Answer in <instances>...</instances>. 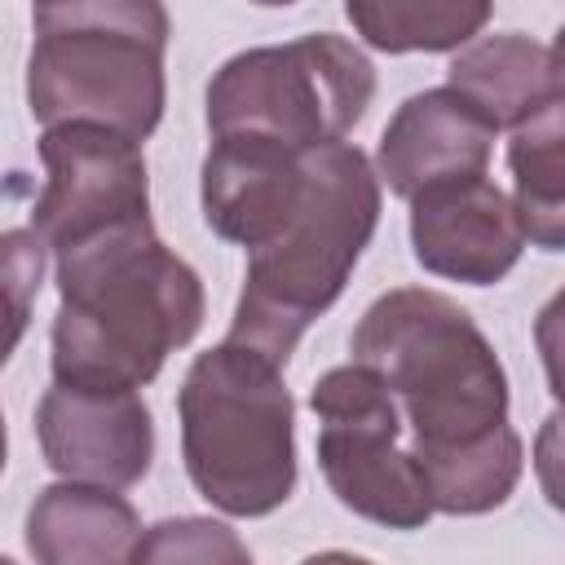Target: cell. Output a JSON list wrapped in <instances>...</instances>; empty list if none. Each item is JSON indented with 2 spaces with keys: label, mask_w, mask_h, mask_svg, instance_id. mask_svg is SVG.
Instances as JSON below:
<instances>
[{
  "label": "cell",
  "mask_w": 565,
  "mask_h": 565,
  "mask_svg": "<svg viewBox=\"0 0 565 565\" xmlns=\"http://www.w3.org/2000/svg\"><path fill=\"white\" fill-rule=\"evenodd\" d=\"M190 486L225 516H269L296 490V402L282 366L238 340L203 349L181 388Z\"/></svg>",
  "instance_id": "cell-5"
},
{
  "label": "cell",
  "mask_w": 565,
  "mask_h": 565,
  "mask_svg": "<svg viewBox=\"0 0 565 565\" xmlns=\"http://www.w3.org/2000/svg\"><path fill=\"white\" fill-rule=\"evenodd\" d=\"M309 150H282L252 137H212L199 172L203 221L216 238L256 247L296 203Z\"/></svg>",
  "instance_id": "cell-12"
},
{
  "label": "cell",
  "mask_w": 565,
  "mask_h": 565,
  "mask_svg": "<svg viewBox=\"0 0 565 565\" xmlns=\"http://www.w3.org/2000/svg\"><path fill=\"white\" fill-rule=\"evenodd\" d=\"M40 455L57 477L128 490L150 472L154 415L137 388L53 380L35 402Z\"/></svg>",
  "instance_id": "cell-9"
},
{
  "label": "cell",
  "mask_w": 565,
  "mask_h": 565,
  "mask_svg": "<svg viewBox=\"0 0 565 565\" xmlns=\"http://www.w3.org/2000/svg\"><path fill=\"white\" fill-rule=\"evenodd\" d=\"M393 393L433 512L481 516L512 499L525 446L508 424V371L477 318L433 287H393L349 335Z\"/></svg>",
  "instance_id": "cell-1"
},
{
  "label": "cell",
  "mask_w": 565,
  "mask_h": 565,
  "mask_svg": "<svg viewBox=\"0 0 565 565\" xmlns=\"http://www.w3.org/2000/svg\"><path fill=\"white\" fill-rule=\"evenodd\" d=\"M565 102L543 106L539 115L521 119L508 141V168H512V212L530 247L561 252L565 247Z\"/></svg>",
  "instance_id": "cell-15"
},
{
  "label": "cell",
  "mask_w": 565,
  "mask_h": 565,
  "mask_svg": "<svg viewBox=\"0 0 565 565\" xmlns=\"http://www.w3.org/2000/svg\"><path fill=\"white\" fill-rule=\"evenodd\" d=\"M44 190L31 230L57 256L124 225H150V177L141 141L106 124H49L40 137Z\"/></svg>",
  "instance_id": "cell-8"
},
{
  "label": "cell",
  "mask_w": 565,
  "mask_h": 565,
  "mask_svg": "<svg viewBox=\"0 0 565 565\" xmlns=\"http://www.w3.org/2000/svg\"><path fill=\"white\" fill-rule=\"evenodd\" d=\"M44 260H49V247L31 225L0 230V366L18 353L31 327V309L44 282Z\"/></svg>",
  "instance_id": "cell-17"
},
{
  "label": "cell",
  "mask_w": 565,
  "mask_h": 565,
  "mask_svg": "<svg viewBox=\"0 0 565 565\" xmlns=\"http://www.w3.org/2000/svg\"><path fill=\"white\" fill-rule=\"evenodd\" d=\"M375 97L371 57L331 31L243 49L207 79V132L252 137L282 150L344 141Z\"/></svg>",
  "instance_id": "cell-6"
},
{
  "label": "cell",
  "mask_w": 565,
  "mask_h": 565,
  "mask_svg": "<svg viewBox=\"0 0 565 565\" xmlns=\"http://www.w3.org/2000/svg\"><path fill=\"white\" fill-rule=\"evenodd\" d=\"M31 4H44V0H31Z\"/></svg>",
  "instance_id": "cell-21"
},
{
  "label": "cell",
  "mask_w": 565,
  "mask_h": 565,
  "mask_svg": "<svg viewBox=\"0 0 565 565\" xmlns=\"http://www.w3.org/2000/svg\"><path fill=\"white\" fill-rule=\"evenodd\" d=\"M128 561H199V565H243L252 561L247 543L225 525V521H212V516H168V521H154L150 530L137 534L132 543V556Z\"/></svg>",
  "instance_id": "cell-18"
},
{
  "label": "cell",
  "mask_w": 565,
  "mask_h": 565,
  "mask_svg": "<svg viewBox=\"0 0 565 565\" xmlns=\"http://www.w3.org/2000/svg\"><path fill=\"white\" fill-rule=\"evenodd\" d=\"M252 4H265V9H287V4H296V0H252Z\"/></svg>",
  "instance_id": "cell-20"
},
{
  "label": "cell",
  "mask_w": 565,
  "mask_h": 565,
  "mask_svg": "<svg viewBox=\"0 0 565 565\" xmlns=\"http://www.w3.org/2000/svg\"><path fill=\"white\" fill-rule=\"evenodd\" d=\"M141 534L137 508L115 486L53 481L26 512V552L44 565H110L128 561Z\"/></svg>",
  "instance_id": "cell-14"
},
{
  "label": "cell",
  "mask_w": 565,
  "mask_h": 565,
  "mask_svg": "<svg viewBox=\"0 0 565 565\" xmlns=\"http://www.w3.org/2000/svg\"><path fill=\"white\" fill-rule=\"evenodd\" d=\"M344 13L380 53H455L486 31L494 0H344Z\"/></svg>",
  "instance_id": "cell-16"
},
{
  "label": "cell",
  "mask_w": 565,
  "mask_h": 565,
  "mask_svg": "<svg viewBox=\"0 0 565 565\" xmlns=\"http://www.w3.org/2000/svg\"><path fill=\"white\" fill-rule=\"evenodd\" d=\"M380 177L358 146L331 141L309 150L296 203L256 247H247V274L225 340L287 366L300 335L340 300L358 269L380 225Z\"/></svg>",
  "instance_id": "cell-3"
},
{
  "label": "cell",
  "mask_w": 565,
  "mask_h": 565,
  "mask_svg": "<svg viewBox=\"0 0 565 565\" xmlns=\"http://www.w3.org/2000/svg\"><path fill=\"white\" fill-rule=\"evenodd\" d=\"M446 84L468 97L494 128H516L552 102H565V75L556 44L530 40L521 31L477 35L455 49Z\"/></svg>",
  "instance_id": "cell-13"
},
{
  "label": "cell",
  "mask_w": 565,
  "mask_h": 565,
  "mask_svg": "<svg viewBox=\"0 0 565 565\" xmlns=\"http://www.w3.org/2000/svg\"><path fill=\"white\" fill-rule=\"evenodd\" d=\"M163 0H44L31 4L26 106L49 124H106L146 141L168 106Z\"/></svg>",
  "instance_id": "cell-4"
},
{
  "label": "cell",
  "mask_w": 565,
  "mask_h": 565,
  "mask_svg": "<svg viewBox=\"0 0 565 565\" xmlns=\"http://www.w3.org/2000/svg\"><path fill=\"white\" fill-rule=\"evenodd\" d=\"M4 450H9V437H4V415H0V472H4Z\"/></svg>",
  "instance_id": "cell-19"
},
{
  "label": "cell",
  "mask_w": 565,
  "mask_h": 565,
  "mask_svg": "<svg viewBox=\"0 0 565 565\" xmlns=\"http://www.w3.org/2000/svg\"><path fill=\"white\" fill-rule=\"evenodd\" d=\"M309 406L318 415V468L340 508L384 530H424L433 499L384 380L362 362L331 366L313 380Z\"/></svg>",
  "instance_id": "cell-7"
},
{
  "label": "cell",
  "mask_w": 565,
  "mask_h": 565,
  "mask_svg": "<svg viewBox=\"0 0 565 565\" xmlns=\"http://www.w3.org/2000/svg\"><path fill=\"white\" fill-rule=\"evenodd\" d=\"M494 132L499 128L450 84L424 88L393 110L371 168L397 199H415L419 190L481 177L494 154Z\"/></svg>",
  "instance_id": "cell-11"
},
{
  "label": "cell",
  "mask_w": 565,
  "mask_h": 565,
  "mask_svg": "<svg viewBox=\"0 0 565 565\" xmlns=\"http://www.w3.org/2000/svg\"><path fill=\"white\" fill-rule=\"evenodd\" d=\"M411 203V252L415 260L450 282L494 287L512 274L525 252L512 199L481 172L419 190Z\"/></svg>",
  "instance_id": "cell-10"
},
{
  "label": "cell",
  "mask_w": 565,
  "mask_h": 565,
  "mask_svg": "<svg viewBox=\"0 0 565 565\" xmlns=\"http://www.w3.org/2000/svg\"><path fill=\"white\" fill-rule=\"evenodd\" d=\"M53 380L141 388L203 327L207 296L150 225H124L53 256Z\"/></svg>",
  "instance_id": "cell-2"
}]
</instances>
